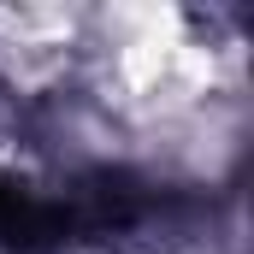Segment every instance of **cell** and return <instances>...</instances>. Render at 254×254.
Here are the masks:
<instances>
[{
    "label": "cell",
    "mask_w": 254,
    "mask_h": 254,
    "mask_svg": "<svg viewBox=\"0 0 254 254\" xmlns=\"http://www.w3.org/2000/svg\"><path fill=\"white\" fill-rule=\"evenodd\" d=\"M65 237H71V219H65L60 195H42L36 184L0 172V243L18 254H36V249L65 243Z\"/></svg>",
    "instance_id": "6da1fadb"
}]
</instances>
